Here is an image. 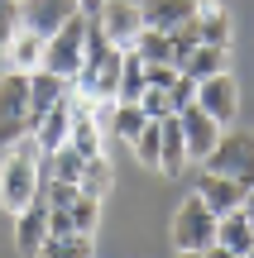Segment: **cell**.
Returning a JSON list of instances; mask_svg holds the SVG:
<instances>
[{"instance_id": "8", "label": "cell", "mask_w": 254, "mask_h": 258, "mask_svg": "<svg viewBox=\"0 0 254 258\" xmlns=\"http://www.w3.org/2000/svg\"><path fill=\"white\" fill-rule=\"evenodd\" d=\"M173 120H178V129H182V144H187V158H192V163H207V158H211V148H216V139L226 134V129L211 120V115L201 110L197 101H192L187 110H178Z\"/></svg>"}, {"instance_id": "33", "label": "cell", "mask_w": 254, "mask_h": 258, "mask_svg": "<svg viewBox=\"0 0 254 258\" xmlns=\"http://www.w3.org/2000/svg\"><path fill=\"white\" fill-rule=\"evenodd\" d=\"M144 77H149V86H163V91H168L173 77H178V67H173V62H149V67H144Z\"/></svg>"}, {"instance_id": "10", "label": "cell", "mask_w": 254, "mask_h": 258, "mask_svg": "<svg viewBox=\"0 0 254 258\" xmlns=\"http://www.w3.org/2000/svg\"><path fill=\"white\" fill-rule=\"evenodd\" d=\"M197 105H201V110H207L221 129H226L230 120H235V110H240L235 77H230V72H216V77H207V82H197Z\"/></svg>"}, {"instance_id": "5", "label": "cell", "mask_w": 254, "mask_h": 258, "mask_svg": "<svg viewBox=\"0 0 254 258\" xmlns=\"http://www.w3.org/2000/svg\"><path fill=\"white\" fill-rule=\"evenodd\" d=\"M173 244H178V253H207L211 244H216V215L207 211V201H201L197 191L173 215Z\"/></svg>"}, {"instance_id": "37", "label": "cell", "mask_w": 254, "mask_h": 258, "mask_svg": "<svg viewBox=\"0 0 254 258\" xmlns=\"http://www.w3.org/2000/svg\"><path fill=\"white\" fill-rule=\"evenodd\" d=\"M178 258H207V253H178Z\"/></svg>"}, {"instance_id": "31", "label": "cell", "mask_w": 254, "mask_h": 258, "mask_svg": "<svg viewBox=\"0 0 254 258\" xmlns=\"http://www.w3.org/2000/svg\"><path fill=\"white\" fill-rule=\"evenodd\" d=\"M82 186H86V191H96V196H101L106 186H111V163H106V153L86 163V177H82Z\"/></svg>"}, {"instance_id": "19", "label": "cell", "mask_w": 254, "mask_h": 258, "mask_svg": "<svg viewBox=\"0 0 254 258\" xmlns=\"http://www.w3.org/2000/svg\"><path fill=\"white\" fill-rule=\"evenodd\" d=\"M67 144H72L77 153H86V158H101V124H96V115H91V101H77Z\"/></svg>"}, {"instance_id": "6", "label": "cell", "mask_w": 254, "mask_h": 258, "mask_svg": "<svg viewBox=\"0 0 254 258\" xmlns=\"http://www.w3.org/2000/svg\"><path fill=\"white\" fill-rule=\"evenodd\" d=\"M86 34H91V19H86V15H72L53 38H48V48H43V67L72 82L77 67H82V57H86Z\"/></svg>"}, {"instance_id": "9", "label": "cell", "mask_w": 254, "mask_h": 258, "mask_svg": "<svg viewBox=\"0 0 254 258\" xmlns=\"http://www.w3.org/2000/svg\"><path fill=\"white\" fill-rule=\"evenodd\" d=\"M72 15H82L77 0H19V29H29L38 38H53Z\"/></svg>"}, {"instance_id": "13", "label": "cell", "mask_w": 254, "mask_h": 258, "mask_svg": "<svg viewBox=\"0 0 254 258\" xmlns=\"http://www.w3.org/2000/svg\"><path fill=\"white\" fill-rule=\"evenodd\" d=\"M43 239H48V201H43V196H34V201L15 215V249L24 253V258H34Z\"/></svg>"}, {"instance_id": "16", "label": "cell", "mask_w": 254, "mask_h": 258, "mask_svg": "<svg viewBox=\"0 0 254 258\" xmlns=\"http://www.w3.org/2000/svg\"><path fill=\"white\" fill-rule=\"evenodd\" d=\"M43 48H48V38H38V34H29V29H15V38L5 43V62H10V72H38L43 67Z\"/></svg>"}, {"instance_id": "3", "label": "cell", "mask_w": 254, "mask_h": 258, "mask_svg": "<svg viewBox=\"0 0 254 258\" xmlns=\"http://www.w3.org/2000/svg\"><path fill=\"white\" fill-rule=\"evenodd\" d=\"M34 115H29V77L5 72L0 77V148H15L19 139H29Z\"/></svg>"}, {"instance_id": "11", "label": "cell", "mask_w": 254, "mask_h": 258, "mask_svg": "<svg viewBox=\"0 0 254 258\" xmlns=\"http://www.w3.org/2000/svg\"><path fill=\"white\" fill-rule=\"evenodd\" d=\"M192 191L207 201V211L216 215V220L230 215V211H245V196H249L240 182H230V177H221V172H207V167L197 172V186H192Z\"/></svg>"}, {"instance_id": "4", "label": "cell", "mask_w": 254, "mask_h": 258, "mask_svg": "<svg viewBox=\"0 0 254 258\" xmlns=\"http://www.w3.org/2000/svg\"><path fill=\"white\" fill-rule=\"evenodd\" d=\"M207 172H221L230 177V182H240L245 191H254V134H245V129H235V134H221L216 148H211Z\"/></svg>"}, {"instance_id": "12", "label": "cell", "mask_w": 254, "mask_h": 258, "mask_svg": "<svg viewBox=\"0 0 254 258\" xmlns=\"http://www.w3.org/2000/svg\"><path fill=\"white\" fill-rule=\"evenodd\" d=\"M63 96H72V82H67V77L48 72V67L29 72V115H34V129H38V120H43ZM34 129H29V134H34Z\"/></svg>"}, {"instance_id": "25", "label": "cell", "mask_w": 254, "mask_h": 258, "mask_svg": "<svg viewBox=\"0 0 254 258\" xmlns=\"http://www.w3.org/2000/svg\"><path fill=\"white\" fill-rule=\"evenodd\" d=\"M134 53H139V62H173V38L159 34V29H139V38H134Z\"/></svg>"}, {"instance_id": "28", "label": "cell", "mask_w": 254, "mask_h": 258, "mask_svg": "<svg viewBox=\"0 0 254 258\" xmlns=\"http://www.w3.org/2000/svg\"><path fill=\"white\" fill-rule=\"evenodd\" d=\"M134 153H139L144 167H159V120H149L139 129V139H134Z\"/></svg>"}, {"instance_id": "23", "label": "cell", "mask_w": 254, "mask_h": 258, "mask_svg": "<svg viewBox=\"0 0 254 258\" xmlns=\"http://www.w3.org/2000/svg\"><path fill=\"white\" fill-rule=\"evenodd\" d=\"M91 253H96L91 234H48L34 258H91Z\"/></svg>"}, {"instance_id": "15", "label": "cell", "mask_w": 254, "mask_h": 258, "mask_svg": "<svg viewBox=\"0 0 254 258\" xmlns=\"http://www.w3.org/2000/svg\"><path fill=\"white\" fill-rule=\"evenodd\" d=\"M197 10V0H144L139 15H144V29H159V34H173L182 29Z\"/></svg>"}, {"instance_id": "35", "label": "cell", "mask_w": 254, "mask_h": 258, "mask_svg": "<svg viewBox=\"0 0 254 258\" xmlns=\"http://www.w3.org/2000/svg\"><path fill=\"white\" fill-rule=\"evenodd\" d=\"M77 5H82V15H96V10H101L106 0H77Z\"/></svg>"}, {"instance_id": "38", "label": "cell", "mask_w": 254, "mask_h": 258, "mask_svg": "<svg viewBox=\"0 0 254 258\" xmlns=\"http://www.w3.org/2000/svg\"><path fill=\"white\" fill-rule=\"evenodd\" d=\"M245 258H254V249H249V253H245Z\"/></svg>"}, {"instance_id": "22", "label": "cell", "mask_w": 254, "mask_h": 258, "mask_svg": "<svg viewBox=\"0 0 254 258\" xmlns=\"http://www.w3.org/2000/svg\"><path fill=\"white\" fill-rule=\"evenodd\" d=\"M86 163H91V158H86V153H77L72 144H58L53 153H48V167H38V172H43V177H58V182H77V186H82Z\"/></svg>"}, {"instance_id": "18", "label": "cell", "mask_w": 254, "mask_h": 258, "mask_svg": "<svg viewBox=\"0 0 254 258\" xmlns=\"http://www.w3.org/2000/svg\"><path fill=\"white\" fill-rule=\"evenodd\" d=\"M72 110H77V96H63V101H58L53 110L38 120L34 139H38V148H43V153H53L58 144H67V129H72Z\"/></svg>"}, {"instance_id": "21", "label": "cell", "mask_w": 254, "mask_h": 258, "mask_svg": "<svg viewBox=\"0 0 254 258\" xmlns=\"http://www.w3.org/2000/svg\"><path fill=\"white\" fill-rule=\"evenodd\" d=\"M182 72H187L192 82H207V77H216V72H230V48L197 43V48H192V57L182 62Z\"/></svg>"}, {"instance_id": "29", "label": "cell", "mask_w": 254, "mask_h": 258, "mask_svg": "<svg viewBox=\"0 0 254 258\" xmlns=\"http://www.w3.org/2000/svg\"><path fill=\"white\" fill-rule=\"evenodd\" d=\"M139 110L149 115V120H168V115H173V105H168V91H163V86H144V96H139Z\"/></svg>"}, {"instance_id": "1", "label": "cell", "mask_w": 254, "mask_h": 258, "mask_svg": "<svg viewBox=\"0 0 254 258\" xmlns=\"http://www.w3.org/2000/svg\"><path fill=\"white\" fill-rule=\"evenodd\" d=\"M120 67H125V48H115L101 29L91 24L86 34V57L72 77V96L91 105H115L120 101Z\"/></svg>"}, {"instance_id": "30", "label": "cell", "mask_w": 254, "mask_h": 258, "mask_svg": "<svg viewBox=\"0 0 254 258\" xmlns=\"http://www.w3.org/2000/svg\"><path fill=\"white\" fill-rule=\"evenodd\" d=\"M192 101H197V82H192L187 72H178V77H173V86H168V105H173V115L187 110Z\"/></svg>"}, {"instance_id": "27", "label": "cell", "mask_w": 254, "mask_h": 258, "mask_svg": "<svg viewBox=\"0 0 254 258\" xmlns=\"http://www.w3.org/2000/svg\"><path fill=\"white\" fill-rule=\"evenodd\" d=\"M173 67H178V72H182V62H187V57H192V48H197L201 43V34H197V24H192V19H187V24H182V29H173Z\"/></svg>"}, {"instance_id": "7", "label": "cell", "mask_w": 254, "mask_h": 258, "mask_svg": "<svg viewBox=\"0 0 254 258\" xmlns=\"http://www.w3.org/2000/svg\"><path fill=\"white\" fill-rule=\"evenodd\" d=\"M91 24L101 29L115 48H134V38H139V29H144V15H139L134 0H106V5L96 10Z\"/></svg>"}, {"instance_id": "17", "label": "cell", "mask_w": 254, "mask_h": 258, "mask_svg": "<svg viewBox=\"0 0 254 258\" xmlns=\"http://www.w3.org/2000/svg\"><path fill=\"white\" fill-rule=\"evenodd\" d=\"M192 24H197L201 43H216V48H230V15L221 0H197L192 10Z\"/></svg>"}, {"instance_id": "34", "label": "cell", "mask_w": 254, "mask_h": 258, "mask_svg": "<svg viewBox=\"0 0 254 258\" xmlns=\"http://www.w3.org/2000/svg\"><path fill=\"white\" fill-rule=\"evenodd\" d=\"M207 258H240V253H230L226 244H211V249H207Z\"/></svg>"}, {"instance_id": "2", "label": "cell", "mask_w": 254, "mask_h": 258, "mask_svg": "<svg viewBox=\"0 0 254 258\" xmlns=\"http://www.w3.org/2000/svg\"><path fill=\"white\" fill-rule=\"evenodd\" d=\"M38 153H43V148H38L34 134L19 139V144L10 148L5 167H0V211L19 215V211L38 196Z\"/></svg>"}, {"instance_id": "20", "label": "cell", "mask_w": 254, "mask_h": 258, "mask_svg": "<svg viewBox=\"0 0 254 258\" xmlns=\"http://www.w3.org/2000/svg\"><path fill=\"white\" fill-rule=\"evenodd\" d=\"M216 244H226L230 253L245 258V253L254 249V225H249V215H245V211L221 215V220H216Z\"/></svg>"}, {"instance_id": "14", "label": "cell", "mask_w": 254, "mask_h": 258, "mask_svg": "<svg viewBox=\"0 0 254 258\" xmlns=\"http://www.w3.org/2000/svg\"><path fill=\"white\" fill-rule=\"evenodd\" d=\"M187 144H182V129H178V120H159V172L163 177H182L187 172Z\"/></svg>"}, {"instance_id": "24", "label": "cell", "mask_w": 254, "mask_h": 258, "mask_svg": "<svg viewBox=\"0 0 254 258\" xmlns=\"http://www.w3.org/2000/svg\"><path fill=\"white\" fill-rule=\"evenodd\" d=\"M144 86H149V77H144V62H139V53H134V48H125V67H120V101L139 105Z\"/></svg>"}, {"instance_id": "26", "label": "cell", "mask_w": 254, "mask_h": 258, "mask_svg": "<svg viewBox=\"0 0 254 258\" xmlns=\"http://www.w3.org/2000/svg\"><path fill=\"white\" fill-rule=\"evenodd\" d=\"M144 124H149V115H144L139 105H130V101H115V134H120L125 144H134Z\"/></svg>"}, {"instance_id": "32", "label": "cell", "mask_w": 254, "mask_h": 258, "mask_svg": "<svg viewBox=\"0 0 254 258\" xmlns=\"http://www.w3.org/2000/svg\"><path fill=\"white\" fill-rule=\"evenodd\" d=\"M15 29H19V0H0V53L15 38Z\"/></svg>"}, {"instance_id": "36", "label": "cell", "mask_w": 254, "mask_h": 258, "mask_svg": "<svg viewBox=\"0 0 254 258\" xmlns=\"http://www.w3.org/2000/svg\"><path fill=\"white\" fill-rule=\"evenodd\" d=\"M245 215H249V225H254V191L245 196Z\"/></svg>"}]
</instances>
